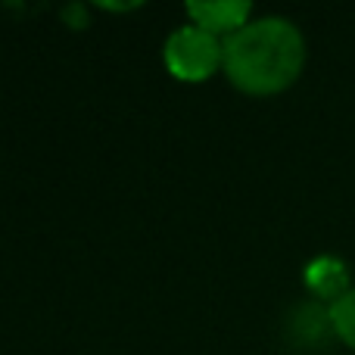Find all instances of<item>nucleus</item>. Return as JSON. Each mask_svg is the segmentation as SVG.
Masks as SVG:
<instances>
[{"label":"nucleus","instance_id":"f257e3e1","mask_svg":"<svg viewBox=\"0 0 355 355\" xmlns=\"http://www.w3.org/2000/svg\"><path fill=\"white\" fill-rule=\"evenodd\" d=\"M221 47V69L227 81L252 97L287 91L306 66V41L300 28L281 16L252 19L240 31L227 35Z\"/></svg>","mask_w":355,"mask_h":355},{"label":"nucleus","instance_id":"f03ea898","mask_svg":"<svg viewBox=\"0 0 355 355\" xmlns=\"http://www.w3.org/2000/svg\"><path fill=\"white\" fill-rule=\"evenodd\" d=\"M221 56H225L221 41L200 25L178 28L175 35H168L166 50H162L166 69L178 81H206L221 66Z\"/></svg>","mask_w":355,"mask_h":355},{"label":"nucleus","instance_id":"7ed1b4c3","mask_svg":"<svg viewBox=\"0 0 355 355\" xmlns=\"http://www.w3.org/2000/svg\"><path fill=\"white\" fill-rule=\"evenodd\" d=\"M187 16L193 19L200 28L212 31L215 37L218 35H234V31H240L246 22H250V12L252 6L246 3V0H218V3H196V0H190L187 6Z\"/></svg>","mask_w":355,"mask_h":355},{"label":"nucleus","instance_id":"20e7f679","mask_svg":"<svg viewBox=\"0 0 355 355\" xmlns=\"http://www.w3.org/2000/svg\"><path fill=\"white\" fill-rule=\"evenodd\" d=\"M306 284L318 296L334 300V302H337L343 293H349V290H346V268L337 262V259H318V262H312L306 271Z\"/></svg>","mask_w":355,"mask_h":355},{"label":"nucleus","instance_id":"39448f33","mask_svg":"<svg viewBox=\"0 0 355 355\" xmlns=\"http://www.w3.org/2000/svg\"><path fill=\"white\" fill-rule=\"evenodd\" d=\"M334 334L343 340L349 349H355V290L343 293L337 302H331V312H327Z\"/></svg>","mask_w":355,"mask_h":355}]
</instances>
